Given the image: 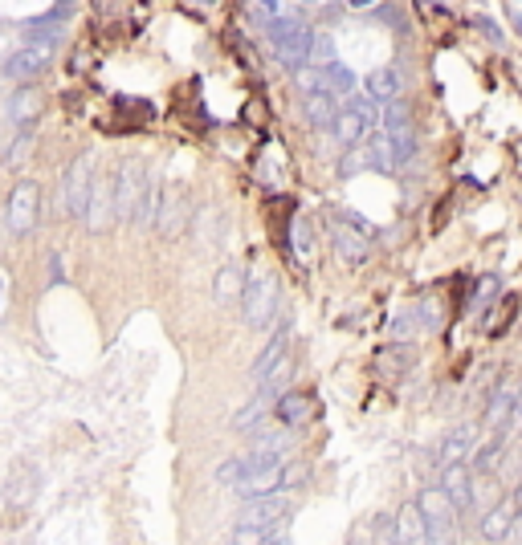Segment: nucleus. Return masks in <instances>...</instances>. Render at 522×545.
Returning a JSON list of instances; mask_svg holds the SVG:
<instances>
[{
    "label": "nucleus",
    "instance_id": "f257e3e1",
    "mask_svg": "<svg viewBox=\"0 0 522 545\" xmlns=\"http://www.w3.org/2000/svg\"><path fill=\"white\" fill-rule=\"evenodd\" d=\"M160 191H155L151 175L139 159L123 163L115 171V220H135V224H151Z\"/></svg>",
    "mask_w": 522,
    "mask_h": 545
},
{
    "label": "nucleus",
    "instance_id": "f03ea898",
    "mask_svg": "<svg viewBox=\"0 0 522 545\" xmlns=\"http://www.w3.org/2000/svg\"><path fill=\"white\" fill-rule=\"evenodd\" d=\"M290 509L294 505L282 497V492H261V497H249L245 513H241V521H237V541H282Z\"/></svg>",
    "mask_w": 522,
    "mask_h": 545
},
{
    "label": "nucleus",
    "instance_id": "7ed1b4c3",
    "mask_svg": "<svg viewBox=\"0 0 522 545\" xmlns=\"http://www.w3.org/2000/svg\"><path fill=\"white\" fill-rule=\"evenodd\" d=\"M277 297H282V289H277V281L269 277V272H254V277L241 285V318L249 322V326H269V318L277 314Z\"/></svg>",
    "mask_w": 522,
    "mask_h": 545
},
{
    "label": "nucleus",
    "instance_id": "20e7f679",
    "mask_svg": "<svg viewBox=\"0 0 522 545\" xmlns=\"http://www.w3.org/2000/svg\"><path fill=\"white\" fill-rule=\"evenodd\" d=\"M416 509L424 517V530H429V541H454L457 533V505L449 500V492L441 485H429L416 497Z\"/></svg>",
    "mask_w": 522,
    "mask_h": 545
},
{
    "label": "nucleus",
    "instance_id": "39448f33",
    "mask_svg": "<svg viewBox=\"0 0 522 545\" xmlns=\"http://www.w3.org/2000/svg\"><path fill=\"white\" fill-rule=\"evenodd\" d=\"M310 41H315V33L302 21H290V16L269 21V46H274L277 61H286L290 69H302V61L310 57Z\"/></svg>",
    "mask_w": 522,
    "mask_h": 545
},
{
    "label": "nucleus",
    "instance_id": "423d86ee",
    "mask_svg": "<svg viewBox=\"0 0 522 545\" xmlns=\"http://www.w3.org/2000/svg\"><path fill=\"white\" fill-rule=\"evenodd\" d=\"M384 135L392 143V155H396V167H404L408 159H416V127H412V114L392 98V107L384 110Z\"/></svg>",
    "mask_w": 522,
    "mask_h": 545
},
{
    "label": "nucleus",
    "instance_id": "0eeeda50",
    "mask_svg": "<svg viewBox=\"0 0 522 545\" xmlns=\"http://www.w3.org/2000/svg\"><path fill=\"white\" fill-rule=\"evenodd\" d=\"M37 208H41V191H37V183H16L13 188V196H8V208H5V224H8V232H16V236H25L33 224H37Z\"/></svg>",
    "mask_w": 522,
    "mask_h": 545
},
{
    "label": "nucleus",
    "instance_id": "6e6552de",
    "mask_svg": "<svg viewBox=\"0 0 522 545\" xmlns=\"http://www.w3.org/2000/svg\"><path fill=\"white\" fill-rule=\"evenodd\" d=\"M49 61H54V46H21L13 57L5 61V69L0 74L8 77V82H33V77H41L49 69Z\"/></svg>",
    "mask_w": 522,
    "mask_h": 545
},
{
    "label": "nucleus",
    "instance_id": "1a4fd4ad",
    "mask_svg": "<svg viewBox=\"0 0 522 545\" xmlns=\"http://www.w3.org/2000/svg\"><path fill=\"white\" fill-rule=\"evenodd\" d=\"M155 224L163 236H180L188 224V191L180 183H168L160 191V204H155Z\"/></svg>",
    "mask_w": 522,
    "mask_h": 545
},
{
    "label": "nucleus",
    "instance_id": "9d476101",
    "mask_svg": "<svg viewBox=\"0 0 522 545\" xmlns=\"http://www.w3.org/2000/svg\"><path fill=\"white\" fill-rule=\"evenodd\" d=\"M330 244H335V257L343 261V265H363V261L371 257V241L360 232V228L343 224V220L330 216Z\"/></svg>",
    "mask_w": 522,
    "mask_h": 545
},
{
    "label": "nucleus",
    "instance_id": "9b49d317",
    "mask_svg": "<svg viewBox=\"0 0 522 545\" xmlns=\"http://www.w3.org/2000/svg\"><path fill=\"white\" fill-rule=\"evenodd\" d=\"M90 188H94V163L90 159H74L66 171V212L82 220L86 216V204H90Z\"/></svg>",
    "mask_w": 522,
    "mask_h": 545
},
{
    "label": "nucleus",
    "instance_id": "f8f14e48",
    "mask_svg": "<svg viewBox=\"0 0 522 545\" xmlns=\"http://www.w3.org/2000/svg\"><path fill=\"white\" fill-rule=\"evenodd\" d=\"M371 366H376L380 379L396 383V379H404V375L416 366V350L408 346V342H392V346H380V350H376Z\"/></svg>",
    "mask_w": 522,
    "mask_h": 545
},
{
    "label": "nucleus",
    "instance_id": "ddd939ff",
    "mask_svg": "<svg viewBox=\"0 0 522 545\" xmlns=\"http://www.w3.org/2000/svg\"><path fill=\"white\" fill-rule=\"evenodd\" d=\"M302 86H310V90H327V94H351L355 90V74L347 66H339V61H327V66H310L307 74H302Z\"/></svg>",
    "mask_w": 522,
    "mask_h": 545
},
{
    "label": "nucleus",
    "instance_id": "4468645a",
    "mask_svg": "<svg viewBox=\"0 0 522 545\" xmlns=\"http://www.w3.org/2000/svg\"><path fill=\"white\" fill-rule=\"evenodd\" d=\"M371 127V114H368V102H351L347 110L335 114V122H330V130H335V139L343 147H360L363 135H368Z\"/></svg>",
    "mask_w": 522,
    "mask_h": 545
},
{
    "label": "nucleus",
    "instance_id": "2eb2a0df",
    "mask_svg": "<svg viewBox=\"0 0 522 545\" xmlns=\"http://www.w3.org/2000/svg\"><path fill=\"white\" fill-rule=\"evenodd\" d=\"M86 224L90 228H107L115 220V175H102L90 188V204H86Z\"/></svg>",
    "mask_w": 522,
    "mask_h": 545
},
{
    "label": "nucleus",
    "instance_id": "dca6fc26",
    "mask_svg": "<svg viewBox=\"0 0 522 545\" xmlns=\"http://www.w3.org/2000/svg\"><path fill=\"white\" fill-rule=\"evenodd\" d=\"M515 403H518V383H498L494 386L490 407H485V427H494V432L510 427V419H515Z\"/></svg>",
    "mask_w": 522,
    "mask_h": 545
},
{
    "label": "nucleus",
    "instance_id": "f3484780",
    "mask_svg": "<svg viewBox=\"0 0 522 545\" xmlns=\"http://www.w3.org/2000/svg\"><path fill=\"white\" fill-rule=\"evenodd\" d=\"M274 411L286 427H307L310 419H315V399H310L307 391H286L282 399L274 403Z\"/></svg>",
    "mask_w": 522,
    "mask_h": 545
},
{
    "label": "nucleus",
    "instance_id": "a211bd4d",
    "mask_svg": "<svg viewBox=\"0 0 522 545\" xmlns=\"http://www.w3.org/2000/svg\"><path fill=\"white\" fill-rule=\"evenodd\" d=\"M441 488L449 492V500L457 505V513L474 505V480H469L465 460H461V464H445V468H441Z\"/></svg>",
    "mask_w": 522,
    "mask_h": 545
},
{
    "label": "nucleus",
    "instance_id": "6ab92c4d",
    "mask_svg": "<svg viewBox=\"0 0 522 545\" xmlns=\"http://www.w3.org/2000/svg\"><path fill=\"white\" fill-rule=\"evenodd\" d=\"M474 444H477L474 424H461V427H454V432L445 436V444H441L437 464L445 468V464H461V460H469V456H474Z\"/></svg>",
    "mask_w": 522,
    "mask_h": 545
},
{
    "label": "nucleus",
    "instance_id": "aec40b11",
    "mask_svg": "<svg viewBox=\"0 0 522 545\" xmlns=\"http://www.w3.org/2000/svg\"><path fill=\"white\" fill-rule=\"evenodd\" d=\"M515 525H518V505L515 500H502V505H494L490 513H485L482 538L485 541H506L510 533H515Z\"/></svg>",
    "mask_w": 522,
    "mask_h": 545
},
{
    "label": "nucleus",
    "instance_id": "412c9836",
    "mask_svg": "<svg viewBox=\"0 0 522 545\" xmlns=\"http://www.w3.org/2000/svg\"><path fill=\"white\" fill-rule=\"evenodd\" d=\"M335 114H339L335 94H327V90H310L307 98H302V118H307L315 130H330Z\"/></svg>",
    "mask_w": 522,
    "mask_h": 545
},
{
    "label": "nucleus",
    "instance_id": "4be33fe9",
    "mask_svg": "<svg viewBox=\"0 0 522 545\" xmlns=\"http://www.w3.org/2000/svg\"><path fill=\"white\" fill-rule=\"evenodd\" d=\"M400 90H404V74H400L396 66L376 69V74L368 77V94H371L376 102H392V98H400Z\"/></svg>",
    "mask_w": 522,
    "mask_h": 545
},
{
    "label": "nucleus",
    "instance_id": "5701e85b",
    "mask_svg": "<svg viewBox=\"0 0 522 545\" xmlns=\"http://www.w3.org/2000/svg\"><path fill=\"white\" fill-rule=\"evenodd\" d=\"M396 541H429V530H424V517L416 505H404L396 517Z\"/></svg>",
    "mask_w": 522,
    "mask_h": 545
},
{
    "label": "nucleus",
    "instance_id": "b1692460",
    "mask_svg": "<svg viewBox=\"0 0 522 545\" xmlns=\"http://www.w3.org/2000/svg\"><path fill=\"white\" fill-rule=\"evenodd\" d=\"M282 363H286V338H274V342H269V346L257 355V363H254V371H249V375H254L257 383H266Z\"/></svg>",
    "mask_w": 522,
    "mask_h": 545
},
{
    "label": "nucleus",
    "instance_id": "393cba45",
    "mask_svg": "<svg viewBox=\"0 0 522 545\" xmlns=\"http://www.w3.org/2000/svg\"><path fill=\"white\" fill-rule=\"evenodd\" d=\"M363 163L376 167V171H396V155H392V143H388L384 130H380L376 139H368V151H363Z\"/></svg>",
    "mask_w": 522,
    "mask_h": 545
},
{
    "label": "nucleus",
    "instance_id": "a878e982",
    "mask_svg": "<svg viewBox=\"0 0 522 545\" xmlns=\"http://www.w3.org/2000/svg\"><path fill=\"white\" fill-rule=\"evenodd\" d=\"M269 407H274V403H269V386H266V395H257L249 407H241L237 416H233V427H237V432H254L261 419L269 416Z\"/></svg>",
    "mask_w": 522,
    "mask_h": 545
},
{
    "label": "nucleus",
    "instance_id": "bb28decb",
    "mask_svg": "<svg viewBox=\"0 0 522 545\" xmlns=\"http://www.w3.org/2000/svg\"><path fill=\"white\" fill-rule=\"evenodd\" d=\"M37 94L33 90H21V94H13L8 98V107H5V114H8V122H29L33 114H37Z\"/></svg>",
    "mask_w": 522,
    "mask_h": 545
},
{
    "label": "nucleus",
    "instance_id": "cd10ccee",
    "mask_svg": "<svg viewBox=\"0 0 522 545\" xmlns=\"http://www.w3.org/2000/svg\"><path fill=\"white\" fill-rule=\"evenodd\" d=\"M416 310V322H421V330H441V322H445V310H441L437 297H424L421 305H412Z\"/></svg>",
    "mask_w": 522,
    "mask_h": 545
},
{
    "label": "nucleus",
    "instance_id": "c85d7f7f",
    "mask_svg": "<svg viewBox=\"0 0 522 545\" xmlns=\"http://www.w3.org/2000/svg\"><path fill=\"white\" fill-rule=\"evenodd\" d=\"M254 456H277V460H286L290 456V439L286 436H261L254 439V447H249Z\"/></svg>",
    "mask_w": 522,
    "mask_h": 545
},
{
    "label": "nucleus",
    "instance_id": "c756f323",
    "mask_svg": "<svg viewBox=\"0 0 522 545\" xmlns=\"http://www.w3.org/2000/svg\"><path fill=\"white\" fill-rule=\"evenodd\" d=\"M498 289H502L498 277H482V281H477V293H474V314H477V318L490 310V302L498 297Z\"/></svg>",
    "mask_w": 522,
    "mask_h": 545
},
{
    "label": "nucleus",
    "instance_id": "7c9ffc66",
    "mask_svg": "<svg viewBox=\"0 0 522 545\" xmlns=\"http://www.w3.org/2000/svg\"><path fill=\"white\" fill-rule=\"evenodd\" d=\"M412 334H421V322H416V310L408 305V310H400L396 322H392V338H412Z\"/></svg>",
    "mask_w": 522,
    "mask_h": 545
},
{
    "label": "nucleus",
    "instance_id": "2f4dec72",
    "mask_svg": "<svg viewBox=\"0 0 522 545\" xmlns=\"http://www.w3.org/2000/svg\"><path fill=\"white\" fill-rule=\"evenodd\" d=\"M241 285H245V277H241L237 265H229L221 272V285H216V297H241Z\"/></svg>",
    "mask_w": 522,
    "mask_h": 545
},
{
    "label": "nucleus",
    "instance_id": "473e14b6",
    "mask_svg": "<svg viewBox=\"0 0 522 545\" xmlns=\"http://www.w3.org/2000/svg\"><path fill=\"white\" fill-rule=\"evenodd\" d=\"M371 538L376 541H396V517H388V513L371 517Z\"/></svg>",
    "mask_w": 522,
    "mask_h": 545
},
{
    "label": "nucleus",
    "instance_id": "72a5a7b5",
    "mask_svg": "<svg viewBox=\"0 0 522 545\" xmlns=\"http://www.w3.org/2000/svg\"><path fill=\"white\" fill-rule=\"evenodd\" d=\"M330 216H335V220H343V224H351V228H360V232L368 236V241H376V228H371V224H368V220H363V216H355V212H343V208H335V212H330Z\"/></svg>",
    "mask_w": 522,
    "mask_h": 545
},
{
    "label": "nucleus",
    "instance_id": "f704fd0d",
    "mask_svg": "<svg viewBox=\"0 0 522 545\" xmlns=\"http://www.w3.org/2000/svg\"><path fill=\"white\" fill-rule=\"evenodd\" d=\"M294 241H298V257H302V261H307L310 252H315V236H310V228H307V224L294 228Z\"/></svg>",
    "mask_w": 522,
    "mask_h": 545
},
{
    "label": "nucleus",
    "instance_id": "c9c22d12",
    "mask_svg": "<svg viewBox=\"0 0 522 545\" xmlns=\"http://www.w3.org/2000/svg\"><path fill=\"white\" fill-rule=\"evenodd\" d=\"M261 5H266V13H277V8H282V0H261Z\"/></svg>",
    "mask_w": 522,
    "mask_h": 545
},
{
    "label": "nucleus",
    "instance_id": "e433bc0d",
    "mask_svg": "<svg viewBox=\"0 0 522 545\" xmlns=\"http://www.w3.org/2000/svg\"><path fill=\"white\" fill-rule=\"evenodd\" d=\"M351 5H371V0H351Z\"/></svg>",
    "mask_w": 522,
    "mask_h": 545
},
{
    "label": "nucleus",
    "instance_id": "4c0bfd02",
    "mask_svg": "<svg viewBox=\"0 0 522 545\" xmlns=\"http://www.w3.org/2000/svg\"><path fill=\"white\" fill-rule=\"evenodd\" d=\"M298 5H310V0H298Z\"/></svg>",
    "mask_w": 522,
    "mask_h": 545
},
{
    "label": "nucleus",
    "instance_id": "58836bf2",
    "mask_svg": "<svg viewBox=\"0 0 522 545\" xmlns=\"http://www.w3.org/2000/svg\"><path fill=\"white\" fill-rule=\"evenodd\" d=\"M200 5H208V0H200Z\"/></svg>",
    "mask_w": 522,
    "mask_h": 545
}]
</instances>
